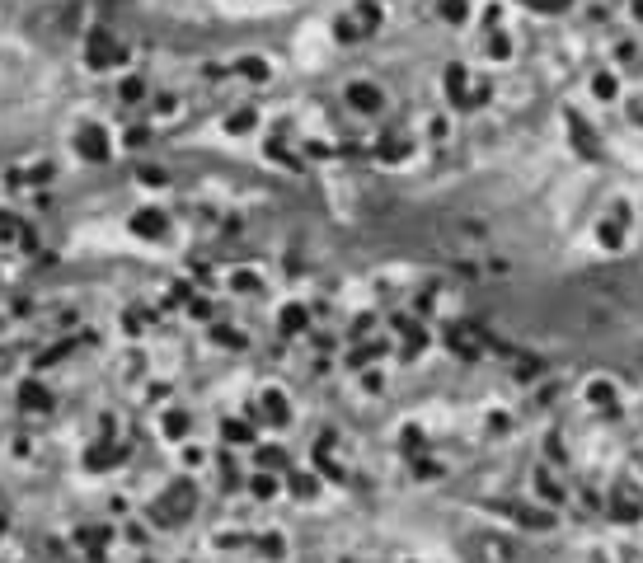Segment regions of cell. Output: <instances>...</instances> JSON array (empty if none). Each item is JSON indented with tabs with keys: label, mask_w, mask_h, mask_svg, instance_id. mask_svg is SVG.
<instances>
[{
	"label": "cell",
	"mask_w": 643,
	"mask_h": 563,
	"mask_svg": "<svg viewBox=\"0 0 643 563\" xmlns=\"http://www.w3.org/2000/svg\"><path fill=\"white\" fill-rule=\"evenodd\" d=\"M123 57V47H113V38L108 33H94L90 38V66H108V61Z\"/></svg>",
	"instance_id": "obj_1"
},
{
	"label": "cell",
	"mask_w": 643,
	"mask_h": 563,
	"mask_svg": "<svg viewBox=\"0 0 643 563\" xmlns=\"http://www.w3.org/2000/svg\"><path fill=\"white\" fill-rule=\"evenodd\" d=\"M460 5H465V0H446V19H451V24H460V19H465V10H460Z\"/></svg>",
	"instance_id": "obj_2"
}]
</instances>
